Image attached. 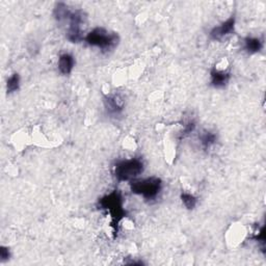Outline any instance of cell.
Wrapping results in <instances>:
<instances>
[{
  "mask_svg": "<svg viewBox=\"0 0 266 266\" xmlns=\"http://www.w3.org/2000/svg\"><path fill=\"white\" fill-rule=\"evenodd\" d=\"M85 41L88 45L97 47L103 52H110L117 48L120 37L118 34L111 33L103 28H96L86 36Z\"/></svg>",
  "mask_w": 266,
  "mask_h": 266,
  "instance_id": "obj_1",
  "label": "cell"
},
{
  "mask_svg": "<svg viewBox=\"0 0 266 266\" xmlns=\"http://www.w3.org/2000/svg\"><path fill=\"white\" fill-rule=\"evenodd\" d=\"M231 79V73L228 71L212 68L210 71V85L216 89H224Z\"/></svg>",
  "mask_w": 266,
  "mask_h": 266,
  "instance_id": "obj_8",
  "label": "cell"
},
{
  "mask_svg": "<svg viewBox=\"0 0 266 266\" xmlns=\"http://www.w3.org/2000/svg\"><path fill=\"white\" fill-rule=\"evenodd\" d=\"M235 24H236V18L235 16H231L228 20L220 24L219 26L212 29L209 33V37L214 41H222L224 38L234 34L235 32Z\"/></svg>",
  "mask_w": 266,
  "mask_h": 266,
  "instance_id": "obj_7",
  "label": "cell"
},
{
  "mask_svg": "<svg viewBox=\"0 0 266 266\" xmlns=\"http://www.w3.org/2000/svg\"><path fill=\"white\" fill-rule=\"evenodd\" d=\"M199 141L204 150H209L217 144L218 136L210 130H203L199 135Z\"/></svg>",
  "mask_w": 266,
  "mask_h": 266,
  "instance_id": "obj_10",
  "label": "cell"
},
{
  "mask_svg": "<svg viewBox=\"0 0 266 266\" xmlns=\"http://www.w3.org/2000/svg\"><path fill=\"white\" fill-rule=\"evenodd\" d=\"M58 67L63 75H70L75 67V59L70 53H63L59 58Z\"/></svg>",
  "mask_w": 266,
  "mask_h": 266,
  "instance_id": "obj_9",
  "label": "cell"
},
{
  "mask_svg": "<svg viewBox=\"0 0 266 266\" xmlns=\"http://www.w3.org/2000/svg\"><path fill=\"white\" fill-rule=\"evenodd\" d=\"M263 42L259 38L248 37L244 40V49L249 55H255L262 50Z\"/></svg>",
  "mask_w": 266,
  "mask_h": 266,
  "instance_id": "obj_11",
  "label": "cell"
},
{
  "mask_svg": "<svg viewBox=\"0 0 266 266\" xmlns=\"http://www.w3.org/2000/svg\"><path fill=\"white\" fill-rule=\"evenodd\" d=\"M103 103L106 113L112 118L119 117L125 110V99L119 93L104 96Z\"/></svg>",
  "mask_w": 266,
  "mask_h": 266,
  "instance_id": "obj_6",
  "label": "cell"
},
{
  "mask_svg": "<svg viewBox=\"0 0 266 266\" xmlns=\"http://www.w3.org/2000/svg\"><path fill=\"white\" fill-rule=\"evenodd\" d=\"M145 171V165L141 158L123 159L116 164L114 174L118 182H131Z\"/></svg>",
  "mask_w": 266,
  "mask_h": 266,
  "instance_id": "obj_2",
  "label": "cell"
},
{
  "mask_svg": "<svg viewBox=\"0 0 266 266\" xmlns=\"http://www.w3.org/2000/svg\"><path fill=\"white\" fill-rule=\"evenodd\" d=\"M87 15L84 11L76 10L72 12L68 20V30H67V40L71 43H81L85 41L83 25L86 23Z\"/></svg>",
  "mask_w": 266,
  "mask_h": 266,
  "instance_id": "obj_5",
  "label": "cell"
},
{
  "mask_svg": "<svg viewBox=\"0 0 266 266\" xmlns=\"http://www.w3.org/2000/svg\"><path fill=\"white\" fill-rule=\"evenodd\" d=\"M71 14H72V11L69 9V7L66 4H63V3L57 4L55 11H53V15H55V18L58 22L68 21Z\"/></svg>",
  "mask_w": 266,
  "mask_h": 266,
  "instance_id": "obj_12",
  "label": "cell"
},
{
  "mask_svg": "<svg viewBox=\"0 0 266 266\" xmlns=\"http://www.w3.org/2000/svg\"><path fill=\"white\" fill-rule=\"evenodd\" d=\"M195 129H196V123H195V122H189L188 124H185L183 130H182L181 133H180L181 138H185L186 136L191 135L192 132L195 131Z\"/></svg>",
  "mask_w": 266,
  "mask_h": 266,
  "instance_id": "obj_15",
  "label": "cell"
},
{
  "mask_svg": "<svg viewBox=\"0 0 266 266\" xmlns=\"http://www.w3.org/2000/svg\"><path fill=\"white\" fill-rule=\"evenodd\" d=\"M10 257H11L10 249L5 246L0 247V260H2V262L8 261L10 259Z\"/></svg>",
  "mask_w": 266,
  "mask_h": 266,
  "instance_id": "obj_16",
  "label": "cell"
},
{
  "mask_svg": "<svg viewBox=\"0 0 266 266\" xmlns=\"http://www.w3.org/2000/svg\"><path fill=\"white\" fill-rule=\"evenodd\" d=\"M132 194L142 196L147 201L155 200L163 191V181L158 177L136 179L130 182Z\"/></svg>",
  "mask_w": 266,
  "mask_h": 266,
  "instance_id": "obj_3",
  "label": "cell"
},
{
  "mask_svg": "<svg viewBox=\"0 0 266 266\" xmlns=\"http://www.w3.org/2000/svg\"><path fill=\"white\" fill-rule=\"evenodd\" d=\"M99 207L109 212L114 225H118L126 217V211L123 208V197L119 191H114L101 198L99 200Z\"/></svg>",
  "mask_w": 266,
  "mask_h": 266,
  "instance_id": "obj_4",
  "label": "cell"
},
{
  "mask_svg": "<svg viewBox=\"0 0 266 266\" xmlns=\"http://www.w3.org/2000/svg\"><path fill=\"white\" fill-rule=\"evenodd\" d=\"M180 199H181L183 205L185 206V208L189 209V210L195 209L197 204H198V198L195 197L193 194H190V193L182 192L181 195H180Z\"/></svg>",
  "mask_w": 266,
  "mask_h": 266,
  "instance_id": "obj_13",
  "label": "cell"
},
{
  "mask_svg": "<svg viewBox=\"0 0 266 266\" xmlns=\"http://www.w3.org/2000/svg\"><path fill=\"white\" fill-rule=\"evenodd\" d=\"M20 89V75L18 73L12 74L7 81V92L13 94Z\"/></svg>",
  "mask_w": 266,
  "mask_h": 266,
  "instance_id": "obj_14",
  "label": "cell"
}]
</instances>
